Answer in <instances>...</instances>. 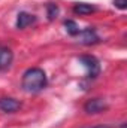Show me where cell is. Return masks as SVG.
<instances>
[{
    "instance_id": "1",
    "label": "cell",
    "mask_w": 127,
    "mask_h": 128,
    "mask_svg": "<svg viewBox=\"0 0 127 128\" xmlns=\"http://www.w3.org/2000/svg\"><path fill=\"white\" fill-rule=\"evenodd\" d=\"M48 84V79H46V74L42 68L39 67H33L24 72L23 74V80H21V86L26 92H39L42 91Z\"/></svg>"
},
{
    "instance_id": "2",
    "label": "cell",
    "mask_w": 127,
    "mask_h": 128,
    "mask_svg": "<svg viewBox=\"0 0 127 128\" xmlns=\"http://www.w3.org/2000/svg\"><path fill=\"white\" fill-rule=\"evenodd\" d=\"M79 63L87 68V76L90 79H94V78L99 76L100 64H99V60L96 57H93V55H81L79 57Z\"/></svg>"
},
{
    "instance_id": "3",
    "label": "cell",
    "mask_w": 127,
    "mask_h": 128,
    "mask_svg": "<svg viewBox=\"0 0 127 128\" xmlns=\"http://www.w3.org/2000/svg\"><path fill=\"white\" fill-rule=\"evenodd\" d=\"M75 37H76V42L81 43V45H94V43H97L100 40L97 33L94 32V28H91V27L81 30Z\"/></svg>"
},
{
    "instance_id": "4",
    "label": "cell",
    "mask_w": 127,
    "mask_h": 128,
    "mask_svg": "<svg viewBox=\"0 0 127 128\" xmlns=\"http://www.w3.org/2000/svg\"><path fill=\"white\" fill-rule=\"evenodd\" d=\"M108 109V104L105 100L102 98H91L84 104V110L90 115H96V113H102Z\"/></svg>"
},
{
    "instance_id": "5",
    "label": "cell",
    "mask_w": 127,
    "mask_h": 128,
    "mask_svg": "<svg viewBox=\"0 0 127 128\" xmlns=\"http://www.w3.org/2000/svg\"><path fill=\"white\" fill-rule=\"evenodd\" d=\"M20 107H21V103H20L18 100H15V98L8 97V98H2V100H0V110H2V112L14 113V112H17Z\"/></svg>"
},
{
    "instance_id": "6",
    "label": "cell",
    "mask_w": 127,
    "mask_h": 128,
    "mask_svg": "<svg viewBox=\"0 0 127 128\" xmlns=\"http://www.w3.org/2000/svg\"><path fill=\"white\" fill-rule=\"evenodd\" d=\"M14 60V54L8 46H0V70L8 68Z\"/></svg>"
},
{
    "instance_id": "7",
    "label": "cell",
    "mask_w": 127,
    "mask_h": 128,
    "mask_svg": "<svg viewBox=\"0 0 127 128\" xmlns=\"http://www.w3.org/2000/svg\"><path fill=\"white\" fill-rule=\"evenodd\" d=\"M34 21H36L34 15H30V14H27V12H20L18 16H17V28L23 30V28L29 27L30 24H33Z\"/></svg>"
},
{
    "instance_id": "8",
    "label": "cell",
    "mask_w": 127,
    "mask_h": 128,
    "mask_svg": "<svg viewBox=\"0 0 127 128\" xmlns=\"http://www.w3.org/2000/svg\"><path fill=\"white\" fill-rule=\"evenodd\" d=\"M96 8L93 4H88V3H76L73 6V12L78 14V15H88L91 12H94Z\"/></svg>"
},
{
    "instance_id": "9",
    "label": "cell",
    "mask_w": 127,
    "mask_h": 128,
    "mask_svg": "<svg viewBox=\"0 0 127 128\" xmlns=\"http://www.w3.org/2000/svg\"><path fill=\"white\" fill-rule=\"evenodd\" d=\"M64 27H66V32L69 33L70 36H76L78 33L81 32V28L78 27V24L72 20H66L64 21Z\"/></svg>"
},
{
    "instance_id": "10",
    "label": "cell",
    "mask_w": 127,
    "mask_h": 128,
    "mask_svg": "<svg viewBox=\"0 0 127 128\" xmlns=\"http://www.w3.org/2000/svg\"><path fill=\"white\" fill-rule=\"evenodd\" d=\"M46 15H48V20L49 21L55 20L57 15H58V6L55 3H48L46 4Z\"/></svg>"
},
{
    "instance_id": "11",
    "label": "cell",
    "mask_w": 127,
    "mask_h": 128,
    "mask_svg": "<svg viewBox=\"0 0 127 128\" xmlns=\"http://www.w3.org/2000/svg\"><path fill=\"white\" fill-rule=\"evenodd\" d=\"M114 6H117L118 9L124 10L127 8V0H114Z\"/></svg>"
},
{
    "instance_id": "12",
    "label": "cell",
    "mask_w": 127,
    "mask_h": 128,
    "mask_svg": "<svg viewBox=\"0 0 127 128\" xmlns=\"http://www.w3.org/2000/svg\"><path fill=\"white\" fill-rule=\"evenodd\" d=\"M93 128H111V127H108V125H97V127H93Z\"/></svg>"
}]
</instances>
